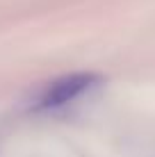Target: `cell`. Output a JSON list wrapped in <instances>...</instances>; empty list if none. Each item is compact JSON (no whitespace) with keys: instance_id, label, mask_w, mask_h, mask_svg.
Instances as JSON below:
<instances>
[{"instance_id":"obj_1","label":"cell","mask_w":155,"mask_h":157,"mask_svg":"<svg viewBox=\"0 0 155 157\" xmlns=\"http://www.w3.org/2000/svg\"><path fill=\"white\" fill-rule=\"evenodd\" d=\"M103 75L94 71H76L60 75L57 80H52L50 84L44 89V94L37 98L34 109L37 112H55L62 107L76 102L78 98L87 96L89 91H94L96 86L103 84Z\"/></svg>"}]
</instances>
